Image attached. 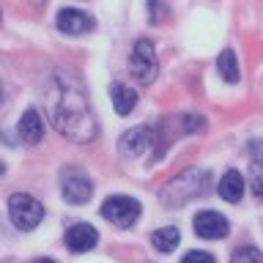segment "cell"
<instances>
[{
	"label": "cell",
	"instance_id": "obj_10",
	"mask_svg": "<svg viewBox=\"0 0 263 263\" xmlns=\"http://www.w3.org/2000/svg\"><path fill=\"white\" fill-rule=\"evenodd\" d=\"M154 140L151 135V126H135L129 132H123L121 135V143H118V151L123 156H140L148 148V143Z\"/></svg>",
	"mask_w": 263,
	"mask_h": 263
},
{
	"label": "cell",
	"instance_id": "obj_17",
	"mask_svg": "<svg viewBox=\"0 0 263 263\" xmlns=\"http://www.w3.org/2000/svg\"><path fill=\"white\" fill-rule=\"evenodd\" d=\"M233 263H263V252L255 250V247H238L233 250Z\"/></svg>",
	"mask_w": 263,
	"mask_h": 263
},
{
	"label": "cell",
	"instance_id": "obj_18",
	"mask_svg": "<svg viewBox=\"0 0 263 263\" xmlns=\"http://www.w3.org/2000/svg\"><path fill=\"white\" fill-rule=\"evenodd\" d=\"M181 263H217V260H214V255L203 252V250H192L181 258Z\"/></svg>",
	"mask_w": 263,
	"mask_h": 263
},
{
	"label": "cell",
	"instance_id": "obj_15",
	"mask_svg": "<svg viewBox=\"0 0 263 263\" xmlns=\"http://www.w3.org/2000/svg\"><path fill=\"white\" fill-rule=\"evenodd\" d=\"M217 66H219V77L225 82H238L241 80V71H238V61H236L233 49H222L219 58H217Z\"/></svg>",
	"mask_w": 263,
	"mask_h": 263
},
{
	"label": "cell",
	"instance_id": "obj_8",
	"mask_svg": "<svg viewBox=\"0 0 263 263\" xmlns=\"http://www.w3.org/2000/svg\"><path fill=\"white\" fill-rule=\"evenodd\" d=\"M58 30L66 36H82V33L93 30V20L80 8H61L58 11Z\"/></svg>",
	"mask_w": 263,
	"mask_h": 263
},
{
	"label": "cell",
	"instance_id": "obj_4",
	"mask_svg": "<svg viewBox=\"0 0 263 263\" xmlns=\"http://www.w3.org/2000/svg\"><path fill=\"white\" fill-rule=\"evenodd\" d=\"M140 211H143L140 200H135V197H129V195H110L102 203V217L110 219L112 225H118V228L135 225Z\"/></svg>",
	"mask_w": 263,
	"mask_h": 263
},
{
	"label": "cell",
	"instance_id": "obj_6",
	"mask_svg": "<svg viewBox=\"0 0 263 263\" xmlns=\"http://www.w3.org/2000/svg\"><path fill=\"white\" fill-rule=\"evenodd\" d=\"M61 192L66 197V203L82 205V203L90 200V195H93V181H90L80 167H63V173H61Z\"/></svg>",
	"mask_w": 263,
	"mask_h": 263
},
{
	"label": "cell",
	"instance_id": "obj_9",
	"mask_svg": "<svg viewBox=\"0 0 263 263\" xmlns=\"http://www.w3.org/2000/svg\"><path fill=\"white\" fill-rule=\"evenodd\" d=\"M96 244H99V230L93 225H88V222H77V225L66 230V247L71 252H88Z\"/></svg>",
	"mask_w": 263,
	"mask_h": 263
},
{
	"label": "cell",
	"instance_id": "obj_19",
	"mask_svg": "<svg viewBox=\"0 0 263 263\" xmlns=\"http://www.w3.org/2000/svg\"><path fill=\"white\" fill-rule=\"evenodd\" d=\"M33 263H55V260H49V258H39V260H33Z\"/></svg>",
	"mask_w": 263,
	"mask_h": 263
},
{
	"label": "cell",
	"instance_id": "obj_5",
	"mask_svg": "<svg viewBox=\"0 0 263 263\" xmlns=\"http://www.w3.org/2000/svg\"><path fill=\"white\" fill-rule=\"evenodd\" d=\"M129 71L140 85H151L156 80V52L148 39H140L129 55Z\"/></svg>",
	"mask_w": 263,
	"mask_h": 263
},
{
	"label": "cell",
	"instance_id": "obj_7",
	"mask_svg": "<svg viewBox=\"0 0 263 263\" xmlns=\"http://www.w3.org/2000/svg\"><path fill=\"white\" fill-rule=\"evenodd\" d=\"M195 233L200 238H225L230 233V225L219 211H200L195 217Z\"/></svg>",
	"mask_w": 263,
	"mask_h": 263
},
{
	"label": "cell",
	"instance_id": "obj_2",
	"mask_svg": "<svg viewBox=\"0 0 263 263\" xmlns=\"http://www.w3.org/2000/svg\"><path fill=\"white\" fill-rule=\"evenodd\" d=\"M209 189H211L209 173L197 170V167H189L162 189V200H164L167 209H176V205H184L189 200H195L197 195H205Z\"/></svg>",
	"mask_w": 263,
	"mask_h": 263
},
{
	"label": "cell",
	"instance_id": "obj_11",
	"mask_svg": "<svg viewBox=\"0 0 263 263\" xmlns=\"http://www.w3.org/2000/svg\"><path fill=\"white\" fill-rule=\"evenodd\" d=\"M16 135H20L22 143H28V145H36L41 143V137H44V123H41V115L39 110H25L22 112V118L20 123H16Z\"/></svg>",
	"mask_w": 263,
	"mask_h": 263
},
{
	"label": "cell",
	"instance_id": "obj_1",
	"mask_svg": "<svg viewBox=\"0 0 263 263\" xmlns=\"http://www.w3.org/2000/svg\"><path fill=\"white\" fill-rule=\"evenodd\" d=\"M44 102H47L49 123L66 140H71V143H90V140H96L99 121H96L93 110H90L85 88H82V82L74 74L63 71V69H55L49 74Z\"/></svg>",
	"mask_w": 263,
	"mask_h": 263
},
{
	"label": "cell",
	"instance_id": "obj_16",
	"mask_svg": "<svg viewBox=\"0 0 263 263\" xmlns=\"http://www.w3.org/2000/svg\"><path fill=\"white\" fill-rule=\"evenodd\" d=\"M250 186H252V195L263 200V162L255 159L250 164Z\"/></svg>",
	"mask_w": 263,
	"mask_h": 263
},
{
	"label": "cell",
	"instance_id": "obj_12",
	"mask_svg": "<svg viewBox=\"0 0 263 263\" xmlns=\"http://www.w3.org/2000/svg\"><path fill=\"white\" fill-rule=\"evenodd\" d=\"M219 195H222V200H228V203L241 200V195H244V176L241 173L228 170L225 176H222V181H219Z\"/></svg>",
	"mask_w": 263,
	"mask_h": 263
},
{
	"label": "cell",
	"instance_id": "obj_14",
	"mask_svg": "<svg viewBox=\"0 0 263 263\" xmlns=\"http://www.w3.org/2000/svg\"><path fill=\"white\" fill-rule=\"evenodd\" d=\"M181 241V233H178V228H159V230H154L151 233V244H154V250H159V252H173L178 247Z\"/></svg>",
	"mask_w": 263,
	"mask_h": 263
},
{
	"label": "cell",
	"instance_id": "obj_13",
	"mask_svg": "<svg viewBox=\"0 0 263 263\" xmlns=\"http://www.w3.org/2000/svg\"><path fill=\"white\" fill-rule=\"evenodd\" d=\"M110 99H112V107L118 115H129L132 107L137 104V90L123 85V82H115V85L110 88Z\"/></svg>",
	"mask_w": 263,
	"mask_h": 263
},
{
	"label": "cell",
	"instance_id": "obj_3",
	"mask_svg": "<svg viewBox=\"0 0 263 263\" xmlns=\"http://www.w3.org/2000/svg\"><path fill=\"white\" fill-rule=\"evenodd\" d=\"M8 217H11L16 230H33L44 219V205H41L33 195L14 192L8 197Z\"/></svg>",
	"mask_w": 263,
	"mask_h": 263
}]
</instances>
